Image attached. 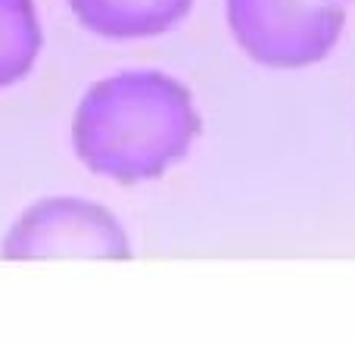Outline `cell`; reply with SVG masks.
<instances>
[{"label": "cell", "instance_id": "1", "mask_svg": "<svg viewBox=\"0 0 355 343\" xmlns=\"http://www.w3.org/2000/svg\"><path fill=\"white\" fill-rule=\"evenodd\" d=\"M193 94L175 75L125 69L94 81L72 116V150L87 172L119 184L166 175L200 137Z\"/></svg>", "mask_w": 355, "mask_h": 343}, {"label": "cell", "instance_id": "2", "mask_svg": "<svg viewBox=\"0 0 355 343\" xmlns=\"http://www.w3.org/2000/svg\"><path fill=\"white\" fill-rule=\"evenodd\" d=\"M227 28L246 56L268 69H306L340 44L346 12L337 0H225Z\"/></svg>", "mask_w": 355, "mask_h": 343}, {"label": "cell", "instance_id": "3", "mask_svg": "<svg viewBox=\"0 0 355 343\" xmlns=\"http://www.w3.org/2000/svg\"><path fill=\"white\" fill-rule=\"evenodd\" d=\"M10 262L35 259H131L125 225L97 200L53 194L35 200L12 219L0 240Z\"/></svg>", "mask_w": 355, "mask_h": 343}, {"label": "cell", "instance_id": "4", "mask_svg": "<svg viewBox=\"0 0 355 343\" xmlns=\"http://www.w3.org/2000/svg\"><path fill=\"white\" fill-rule=\"evenodd\" d=\"M75 22L106 41H144L172 31L193 0H66Z\"/></svg>", "mask_w": 355, "mask_h": 343}, {"label": "cell", "instance_id": "5", "mask_svg": "<svg viewBox=\"0 0 355 343\" xmlns=\"http://www.w3.org/2000/svg\"><path fill=\"white\" fill-rule=\"evenodd\" d=\"M44 50L37 0H0V91L35 72Z\"/></svg>", "mask_w": 355, "mask_h": 343}]
</instances>
